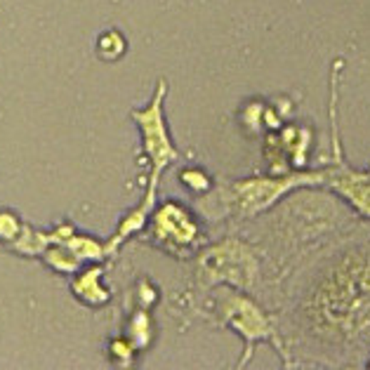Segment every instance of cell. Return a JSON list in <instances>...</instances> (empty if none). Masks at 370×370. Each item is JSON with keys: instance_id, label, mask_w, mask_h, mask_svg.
<instances>
[{"instance_id": "obj_1", "label": "cell", "mask_w": 370, "mask_h": 370, "mask_svg": "<svg viewBox=\"0 0 370 370\" xmlns=\"http://www.w3.org/2000/svg\"><path fill=\"white\" fill-rule=\"evenodd\" d=\"M97 50L104 59H115L125 52V41H123V36L118 34V31H109V34H104L102 38H99Z\"/></svg>"}]
</instances>
